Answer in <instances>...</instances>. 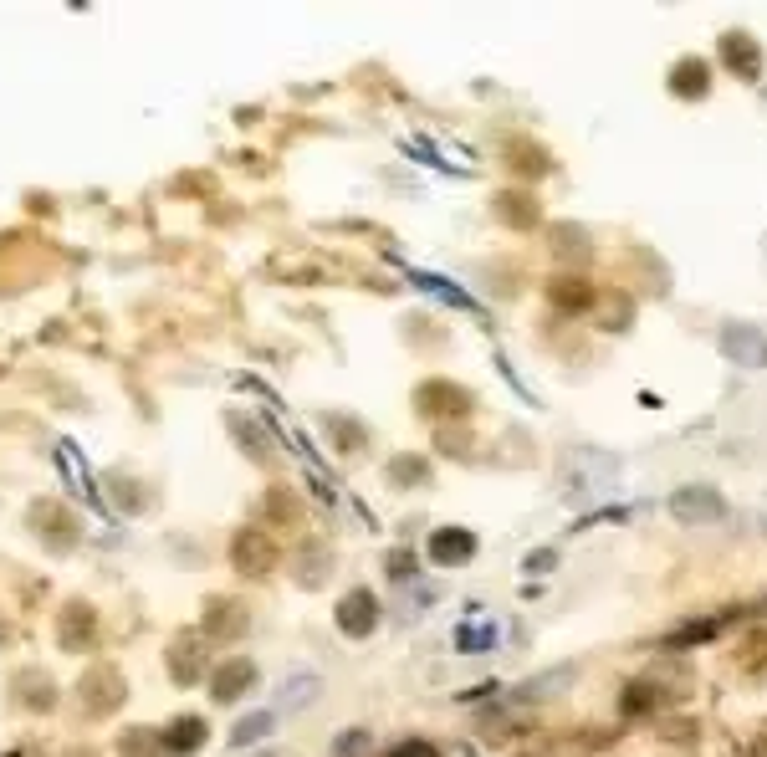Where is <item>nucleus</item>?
I'll use <instances>...</instances> for the list:
<instances>
[{
  "label": "nucleus",
  "instance_id": "9",
  "mask_svg": "<svg viewBox=\"0 0 767 757\" xmlns=\"http://www.w3.org/2000/svg\"><path fill=\"white\" fill-rule=\"evenodd\" d=\"M251 681H256V665L251 660H225L220 671H215V681H210V696L215 701H236V696L251 691Z\"/></svg>",
  "mask_w": 767,
  "mask_h": 757
},
{
  "label": "nucleus",
  "instance_id": "1",
  "mask_svg": "<svg viewBox=\"0 0 767 757\" xmlns=\"http://www.w3.org/2000/svg\"><path fill=\"white\" fill-rule=\"evenodd\" d=\"M231 568L241 578H266L277 568V538H266L261 527H241L231 538Z\"/></svg>",
  "mask_w": 767,
  "mask_h": 757
},
{
  "label": "nucleus",
  "instance_id": "20",
  "mask_svg": "<svg viewBox=\"0 0 767 757\" xmlns=\"http://www.w3.org/2000/svg\"><path fill=\"white\" fill-rule=\"evenodd\" d=\"M118 752H123V757H154V752H159V737L144 732V727H133V732H123Z\"/></svg>",
  "mask_w": 767,
  "mask_h": 757
},
{
  "label": "nucleus",
  "instance_id": "10",
  "mask_svg": "<svg viewBox=\"0 0 767 757\" xmlns=\"http://www.w3.org/2000/svg\"><path fill=\"white\" fill-rule=\"evenodd\" d=\"M721 57H727V67L737 77H757L762 72V52L752 47L747 31H727V36H721Z\"/></svg>",
  "mask_w": 767,
  "mask_h": 757
},
{
  "label": "nucleus",
  "instance_id": "12",
  "mask_svg": "<svg viewBox=\"0 0 767 757\" xmlns=\"http://www.w3.org/2000/svg\"><path fill=\"white\" fill-rule=\"evenodd\" d=\"M169 676H174L179 686H195V681L205 676V650H200L195 640H179V645L169 650Z\"/></svg>",
  "mask_w": 767,
  "mask_h": 757
},
{
  "label": "nucleus",
  "instance_id": "14",
  "mask_svg": "<svg viewBox=\"0 0 767 757\" xmlns=\"http://www.w3.org/2000/svg\"><path fill=\"white\" fill-rule=\"evenodd\" d=\"M93 609L87 604H67V614H62V645H72V650H82L87 640H93Z\"/></svg>",
  "mask_w": 767,
  "mask_h": 757
},
{
  "label": "nucleus",
  "instance_id": "18",
  "mask_svg": "<svg viewBox=\"0 0 767 757\" xmlns=\"http://www.w3.org/2000/svg\"><path fill=\"white\" fill-rule=\"evenodd\" d=\"M272 727H277V711H256V717H246V722L231 727V742L236 747H251V742H261L266 732H272Z\"/></svg>",
  "mask_w": 767,
  "mask_h": 757
},
{
  "label": "nucleus",
  "instance_id": "3",
  "mask_svg": "<svg viewBox=\"0 0 767 757\" xmlns=\"http://www.w3.org/2000/svg\"><path fill=\"white\" fill-rule=\"evenodd\" d=\"M721 348H727V359H737L742 369H762L767 364V333L752 328V323H727V328H721Z\"/></svg>",
  "mask_w": 767,
  "mask_h": 757
},
{
  "label": "nucleus",
  "instance_id": "26",
  "mask_svg": "<svg viewBox=\"0 0 767 757\" xmlns=\"http://www.w3.org/2000/svg\"><path fill=\"white\" fill-rule=\"evenodd\" d=\"M389 476H394V481H420L425 466H420V461H404V466H389Z\"/></svg>",
  "mask_w": 767,
  "mask_h": 757
},
{
  "label": "nucleus",
  "instance_id": "21",
  "mask_svg": "<svg viewBox=\"0 0 767 757\" xmlns=\"http://www.w3.org/2000/svg\"><path fill=\"white\" fill-rule=\"evenodd\" d=\"M328 425H333V435H338L343 451H364V440H369V435H364V425H348V420H338V415H333Z\"/></svg>",
  "mask_w": 767,
  "mask_h": 757
},
{
  "label": "nucleus",
  "instance_id": "27",
  "mask_svg": "<svg viewBox=\"0 0 767 757\" xmlns=\"http://www.w3.org/2000/svg\"><path fill=\"white\" fill-rule=\"evenodd\" d=\"M532 573H543V568H553V553H532V563H527Z\"/></svg>",
  "mask_w": 767,
  "mask_h": 757
},
{
  "label": "nucleus",
  "instance_id": "6",
  "mask_svg": "<svg viewBox=\"0 0 767 757\" xmlns=\"http://www.w3.org/2000/svg\"><path fill=\"white\" fill-rule=\"evenodd\" d=\"M379 625V599L369 589H353L343 604H338V630L343 635H369Z\"/></svg>",
  "mask_w": 767,
  "mask_h": 757
},
{
  "label": "nucleus",
  "instance_id": "11",
  "mask_svg": "<svg viewBox=\"0 0 767 757\" xmlns=\"http://www.w3.org/2000/svg\"><path fill=\"white\" fill-rule=\"evenodd\" d=\"M159 742H164V752H174V757L200 752V742H205V722H200V717H174V722L159 732Z\"/></svg>",
  "mask_w": 767,
  "mask_h": 757
},
{
  "label": "nucleus",
  "instance_id": "13",
  "mask_svg": "<svg viewBox=\"0 0 767 757\" xmlns=\"http://www.w3.org/2000/svg\"><path fill=\"white\" fill-rule=\"evenodd\" d=\"M670 93H675V98H701V93H706V62H696V57L675 62V72H670Z\"/></svg>",
  "mask_w": 767,
  "mask_h": 757
},
{
  "label": "nucleus",
  "instance_id": "28",
  "mask_svg": "<svg viewBox=\"0 0 767 757\" xmlns=\"http://www.w3.org/2000/svg\"><path fill=\"white\" fill-rule=\"evenodd\" d=\"M762 752H767V727H762Z\"/></svg>",
  "mask_w": 767,
  "mask_h": 757
},
{
  "label": "nucleus",
  "instance_id": "16",
  "mask_svg": "<svg viewBox=\"0 0 767 757\" xmlns=\"http://www.w3.org/2000/svg\"><path fill=\"white\" fill-rule=\"evenodd\" d=\"M548 297H553L558 307H568V313H578V307L594 302V287L583 282V277H558V282L548 287Z\"/></svg>",
  "mask_w": 767,
  "mask_h": 757
},
{
  "label": "nucleus",
  "instance_id": "23",
  "mask_svg": "<svg viewBox=\"0 0 767 757\" xmlns=\"http://www.w3.org/2000/svg\"><path fill=\"white\" fill-rule=\"evenodd\" d=\"M364 752H369V732H343L333 747V757H364Z\"/></svg>",
  "mask_w": 767,
  "mask_h": 757
},
{
  "label": "nucleus",
  "instance_id": "8",
  "mask_svg": "<svg viewBox=\"0 0 767 757\" xmlns=\"http://www.w3.org/2000/svg\"><path fill=\"white\" fill-rule=\"evenodd\" d=\"M205 635L210 640H236V635H246V609L231 604V599H210L205 604Z\"/></svg>",
  "mask_w": 767,
  "mask_h": 757
},
{
  "label": "nucleus",
  "instance_id": "5",
  "mask_svg": "<svg viewBox=\"0 0 767 757\" xmlns=\"http://www.w3.org/2000/svg\"><path fill=\"white\" fill-rule=\"evenodd\" d=\"M476 558V538L466 527H440V532H430V563H440V568H456V563H471Z\"/></svg>",
  "mask_w": 767,
  "mask_h": 757
},
{
  "label": "nucleus",
  "instance_id": "22",
  "mask_svg": "<svg viewBox=\"0 0 767 757\" xmlns=\"http://www.w3.org/2000/svg\"><path fill=\"white\" fill-rule=\"evenodd\" d=\"M655 706V686H629L624 691V711L629 717H640V711H650Z\"/></svg>",
  "mask_w": 767,
  "mask_h": 757
},
{
  "label": "nucleus",
  "instance_id": "25",
  "mask_svg": "<svg viewBox=\"0 0 767 757\" xmlns=\"http://www.w3.org/2000/svg\"><path fill=\"white\" fill-rule=\"evenodd\" d=\"M389 757H440V747L435 742H399Z\"/></svg>",
  "mask_w": 767,
  "mask_h": 757
},
{
  "label": "nucleus",
  "instance_id": "4",
  "mask_svg": "<svg viewBox=\"0 0 767 757\" xmlns=\"http://www.w3.org/2000/svg\"><path fill=\"white\" fill-rule=\"evenodd\" d=\"M670 512L681 522H721L727 517V502H721V492H711V486H686V492L670 497Z\"/></svg>",
  "mask_w": 767,
  "mask_h": 757
},
{
  "label": "nucleus",
  "instance_id": "24",
  "mask_svg": "<svg viewBox=\"0 0 767 757\" xmlns=\"http://www.w3.org/2000/svg\"><path fill=\"white\" fill-rule=\"evenodd\" d=\"M333 568V553H318V563H312V553H307V563H302V584H323V573Z\"/></svg>",
  "mask_w": 767,
  "mask_h": 757
},
{
  "label": "nucleus",
  "instance_id": "2",
  "mask_svg": "<svg viewBox=\"0 0 767 757\" xmlns=\"http://www.w3.org/2000/svg\"><path fill=\"white\" fill-rule=\"evenodd\" d=\"M415 405H420V415H430V420H466V415H471V394L456 389V384L430 379V384H420Z\"/></svg>",
  "mask_w": 767,
  "mask_h": 757
},
{
  "label": "nucleus",
  "instance_id": "15",
  "mask_svg": "<svg viewBox=\"0 0 767 757\" xmlns=\"http://www.w3.org/2000/svg\"><path fill=\"white\" fill-rule=\"evenodd\" d=\"M231 435L251 451V461H272V440H266V430H261L251 415H236V420H231Z\"/></svg>",
  "mask_w": 767,
  "mask_h": 757
},
{
  "label": "nucleus",
  "instance_id": "7",
  "mask_svg": "<svg viewBox=\"0 0 767 757\" xmlns=\"http://www.w3.org/2000/svg\"><path fill=\"white\" fill-rule=\"evenodd\" d=\"M77 696L87 701V711H93V717H103V711L118 706V696H123V676L113 671V665H98V671L77 686Z\"/></svg>",
  "mask_w": 767,
  "mask_h": 757
},
{
  "label": "nucleus",
  "instance_id": "17",
  "mask_svg": "<svg viewBox=\"0 0 767 757\" xmlns=\"http://www.w3.org/2000/svg\"><path fill=\"white\" fill-rule=\"evenodd\" d=\"M323 691V681L318 676H292L282 691H277V711H302L312 696H318Z\"/></svg>",
  "mask_w": 767,
  "mask_h": 757
},
{
  "label": "nucleus",
  "instance_id": "19",
  "mask_svg": "<svg viewBox=\"0 0 767 757\" xmlns=\"http://www.w3.org/2000/svg\"><path fill=\"white\" fill-rule=\"evenodd\" d=\"M496 205H502V220H507V226H537V205H532V200H522V195H502Z\"/></svg>",
  "mask_w": 767,
  "mask_h": 757
}]
</instances>
